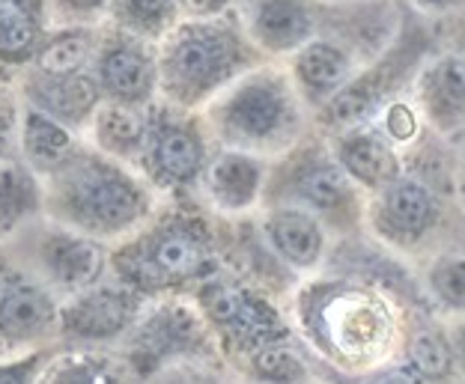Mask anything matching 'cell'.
<instances>
[{
  "label": "cell",
  "mask_w": 465,
  "mask_h": 384,
  "mask_svg": "<svg viewBox=\"0 0 465 384\" xmlns=\"http://www.w3.org/2000/svg\"><path fill=\"white\" fill-rule=\"evenodd\" d=\"M432 290L453 310H465V256H450L432 269Z\"/></svg>",
  "instance_id": "obj_32"
},
{
  "label": "cell",
  "mask_w": 465,
  "mask_h": 384,
  "mask_svg": "<svg viewBox=\"0 0 465 384\" xmlns=\"http://www.w3.org/2000/svg\"><path fill=\"white\" fill-rule=\"evenodd\" d=\"M179 0H116V21L141 36H158L167 30Z\"/></svg>",
  "instance_id": "obj_28"
},
{
  "label": "cell",
  "mask_w": 465,
  "mask_h": 384,
  "mask_svg": "<svg viewBox=\"0 0 465 384\" xmlns=\"http://www.w3.org/2000/svg\"><path fill=\"white\" fill-rule=\"evenodd\" d=\"M388 132L397 137V141H409L411 134H415V113H411L406 104H391L388 108Z\"/></svg>",
  "instance_id": "obj_36"
},
{
  "label": "cell",
  "mask_w": 465,
  "mask_h": 384,
  "mask_svg": "<svg viewBox=\"0 0 465 384\" xmlns=\"http://www.w3.org/2000/svg\"><path fill=\"white\" fill-rule=\"evenodd\" d=\"M409 367L418 372L420 379L441 381L450 376L453 369V351L448 340L436 334V330H420L409 343Z\"/></svg>",
  "instance_id": "obj_27"
},
{
  "label": "cell",
  "mask_w": 465,
  "mask_h": 384,
  "mask_svg": "<svg viewBox=\"0 0 465 384\" xmlns=\"http://www.w3.org/2000/svg\"><path fill=\"white\" fill-rule=\"evenodd\" d=\"M108 4L111 0H48V18H87Z\"/></svg>",
  "instance_id": "obj_35"
},
{
  "label": "cell",
  "mask_w": 465,
  "mask_h": 384,
  "mask_svg": "<svg viewBox=\"0 0 465 384\" xmlns=\"http://www.w3.org/2000/svg\"><path fill=\"white\" fill-rule=\"evenodd\" d=\"M48 18L13 13L0 15V69H21L34 66L42 42L48 36Z\"/></svg>",
  "instance_id": "obj_20"
},
{
  "label": "cell",
  "mask_w": 465,
  "mask_h": 384,
  "mask_svg": "<svg viewBox=\"0 0 465 384\" xmlns=\"http://www.w3.org/2000/svg\"><path fill=\"white\" fill-rule=\"evenodd\" d=\"M299 194L316 209H337L346 200L349 188L343 173L334 164H311L299 173Z\"/></svg>",
  "instance_id": "obj_29"
},
{
  "label": "cell",
  "mask_w": 465,
  "mask_h": 384,
  "mask_svg": "<svg viewBox=\"0 0 465 384\" xmlns=\"http://www.w3.org/2000/svg\"><path fill=\"white\" fill-rule=\"evenodd\" d=\"M57 346H39L21 355L0 358V384H36L42 369L48 367V360L54 358Z\"/></svg>",
  "instance_id": "obj_30"
},
{
  "label": "cell",
  "mask_w": 465,
  "mask_h": 384,
  "mask_svg": "<svg viewBox=\"0 0 465 384\" xmlns=\"http://www.w3.org/2000/svg\"><path fill=\"white\" fill-rule=\"evenodd\" d=\"M432 197L418 182H397L385 194V218L400 236H420L432 221Z\"/></svg>",
  "instance_id": "obj_23"
},
{
  "label": "cell",
  "mask_w": 465,
  "mask_h": 384,
  "mask_svg": "<svg viewBox=\"0 0 465 384\" xmlns=\"http://www.w3.org/2000/svg\"><path fill=\"white\" fill-rule=\"evenodd\" d=\"M0 251L27 274H34L60 301L102 283L111 271V253L102 241L51 218L27 223L15 236L0 241Z\"/></svg>",
  "instance_id": "obj_3"
},
{
  "label": "cell",
  "mask_w": 465,
  "mask_h": 384,
  "mask_svg": "<svg viewBox=\"0 0 465 384\" xmlns=\"http://www.w3.org/2000/svg\"><path fill=\"white\" fill-rule=\"evenodd\" d=\"M424 4H439V0H424Z\"/></svg>",
  "instance_id": "obj_41"
},
{
  "label": "cell",
  "mask_w": 465,
  "mask_h": 384,
  "mask_svg": "<svg viewBox=\"0 0 465 384\" xmlns=\"http://www.w3.org/2000/svg\"><path fill=\"white\" fill-rule=\"evenodd\" d=\"M266 236L295 269H311L322 253V230L304 212H278L266 223Z\"/></svg>",
  "instance_id": "obj_19"
},
{
  "label": "cell",
  "mask_w": 465,
  "mask_h": 384,
  "mask_svg": "<svg viewBox=\"0 0 465 384\" xmlns=\"http://www.w3.org/2000/svg\"><path fill=\"white\" fill-rule=\"evenodd\" d=\"M93 141L96 149L116 162H141L150 134V113L129 104L102 102L99 113L93 116Z\"/></svg>",
  "instance_id": "obj_16"
},
{
  "label": "cell",
  "mask_w": 465,
  "mask_h": 384,
  "mask_svg": "<svg viewBox=\"0 0 465 384\" xmlns=\"http://www.w3.org/2000/svg\"><path fill=\"white\" fill-rule=\"evenodd\" d=\"M99 36L93 34L87 25H63V27H51L45 42H42L39 54L34 60L36 72L45 74H75V72H87L90 63L96 60L99 51Z\"/></svg>",
  "instance_id": "obj_18"
},
{
  "label": "cell",
  "mask_w": 465,
  "mask_h": 384,
  "mask_svg": "<svg viewBox=\"0 0 465 384\" xmlns=\"http://www.w3.org/2000/svg\"><path fill=\"white\" fill-rule=\"evenodd\" d=\"M15 93L21 104H30L42 113H48L51 120L63 123L72 132L90 128L93 116L99 113L104 95L99 90L96 78L90 72L75 74H45L36 69L21 72L15 81Z\"/></svg>",
  "instance_id": "obj_10"
},
{
  "label": "cell",
  "mask_w": 465,
  "mask_h": 384,
  "mask_svg": "<svg viewBox=\"0 0 465 384\" xmlns=\"http://www.w3.org/2000/svg\"><path fill=\"white\" fill-rule=\"evenodd\" d=\"M248 367L253 379L266 384H302L308 379V369H304L299 351L290 343H283V340L253 349L248 355Z\"/></svg>",
  "instance_id": "obj_25"
},
{
  "label": "cell",
  "mask_w": 465,
  "mask_h": 384,
  "mask_svg": "<svg viewBox=\"0 0 465 384\" xmlns=\"http://www.w3.org/2000/svg\"><path fill=\"white\" fill-rule=\"evenodd\" d=\"M227 0H179V6L185 9L188 15L194 18H206V15H215Z\"/></svg>",
  "instance_id": "obj_39"
},
{
  "label": "cell",
  "mask_w": 465,
  "mask_h": 384,
  "mask_svg": "<svg viewBox=\"0 0 465 384\" xmlns=\"http://www.w3.org/2000/svg\"><path fill=\"white\" fill-rule=\"evenodd\" d=\"M283 120V95L269 81L242 84L221 108V128L230 141L260 143L278 132Z\"/></svg>",
  "instance_id": "obj_13"
},
{
  "label": "cell",
  "mask_w": 465,
  "mask_h": 384,
  "mask_svg": "<svg viewBox=\"0 0 465 384\" xmlns=\"http://www.w3.org/2000/svg\"><path fill=\"white\" fill-rule=\"evenodd\" d=\"M341 164L364 185H382L397 173V162L391 149L382 141H376L373 134L349 137L341 149Z\"/></svg>",
  "instance_id": "obj_22"
},
{
  "label": "cell",
  "mask_w": 465,
  "mask_h": 384,
  "mask_svg": "<svg viewBox=\"0 0 465 384\" xmlns=\"http://www.w3.org/2000/svg\"><path fill=\"white\" fill-rule=\"evenodd\" d=\"M209 346H213V328L206 316L183 298H158L146 304L129 337L120 343L143 381L173 364L206 358Z\"/></svg>",
  "instance_id": "obj_4"
},
{
  "label": "cell",
  "mask_w": 465,
  "mask_h": 384,
  "mask_svg": "<svg viewBox=\"0 0 465 384\" xmlns=\"http://www.w3.org/2000/svg\"><path fill=\"white\" fill-rule=\"evenodd\" d=\"M36 384H143V379L123 349L57 346Z\"/></svg>",
  "instance_id": "obj_12"
},
{
  "label": "cell",
  "mask_w": 465,
  "mask_h": 384,
  "mask_svg": "<svg viewBox=\"0 0 465 384\" xmlns=\"http://www.w3.org/2000/svg\"><path fill=\"white\" fill-rule=\"evenodd\" d=\"M213 241L192 215L162 218L111 251V274L143 298H167L213 274Z\"/></svg>",
  "instance_id": "obj_2"
},
{
  "label": "cell",
  "mask_w": 465,
  "mask_h": 384,
  "mask_svg": "<svg viewBox=\"0 0 465 384\" xmlns=\"http://www.w3.org/2000/svg\"><path fill=\"white\" fill-rule=\"evenodd\" d=\"M150 212V188L96 146L81 143L45 176V218L96 241L132 236Z\"/></svg>",
  "instance_id": "obj_1"
},
{
  "label": "cell",
  "mask_w": 465,
  "mask_h": 384,
  "mask_svg": "<svg viewBox=\"0 0 465 384\" xmlns=\"http://www.w3.org/2000/svg\"><path fill=\"white\" fill-rule=\"evenodd\" d=\"M460 349H462V358H465V328L460 330Z\"/></svg>",
  "instance_id": "obj_40"
},
{
  "label": "cell",
  "mask_w": 465,
  "mask_h": 384,
  "mask_svg": "<svg viewBox=\"0 0 465 384\" xmlns=\"http://www.w3.org/2000/svg\"><path fill=\"white\" fill-rule=\"evenodd\" d=\"M197 307L206 316L209 328L236 351H251L283 340V325L274 310L257 295L236 283L206 281L197 286Z\"/></svg>",
  "instance_id": "obj_8"
},
{
  "label": "cell",
  "mask_w": 465,
  "mask_h": 384,
  "mask_svg": "<svg viewBox=\"0 0 465 384\" xmlns=\"http://www.w3.org/2000/svg\"><path fill=\"white\" fill-rule=\"evenodd\" d=\"M239 63L232 36L218 25H185L167 39L158 60V81L167 99L197 104L224 84Z\"/></svg>",
  "instance_id": "obj_5"
},
{
  "label": "cell",
  "mask_w": 465,
  "mask_h": 384,
  "mask_svg": "<svg viewBox=\"0 0 465 384\" xmlns=\"http://www.w3.org/2000/svg\"><path fill=\"white\" fill-rule=\"evenodd\" d=\"M78 146H81L78 132H72V128H66L57 120H51L48 113L30 108V104H21L18 108L15 155L27 167H34L42 179L48 173H54Z\"/></svg>",
  "instance_id": "obj_14"
},
{
  "label": "cell",
  "mask_w": 465,
  "mask_h": 384,
  "mask_svg": "<svg viewBox=\"0 0 465 384\" xmlns=\"http://www.w3.org/2000/svg\"><path fill=\"white\" fill-rule=\"evenodd\" d=\"M60 298L0 251V358L60 346Z\"/></svg>",
  "instance_id": "obj_6"
},
{
  "label": "cell",
  "mask_w": 465,
  "mask_h": 384,
  "mask_svg": "<svg viewBox=\"0 0 465 384\" xmlns=\"http://www.w3.org/2000/svg\"><path fill=\"white\" fill-rule=\"evenodd\" d=\"M427 113L441 128L460 125L465 120V69L457 60H441L424 81Z\"/></svg>",
  "instance_id": "obj_21"
},
{
  "label": "cell",
  "mask_w": 465,
  "mask_h": 384,
  "mask_svg": "<svg viewBox=\"0 0 465 384\" xmlns=\"http://www.w3.org/2000/svg\"><path fill=\"white\" fill-rule=\"evenodd\" d=\"M13 13L48 18V0H0V15H13Z\"/></svg>",
  "instance_id": "obj_37"
},
{
  "label": "cell",
  "mask_w": 465,
  "mask_h": 384,
  "mask_svg": "<svg viewBox=\"0 0 465 384\" xmlns=\"http://www.w3.org/2000/svg\"><path fill=\"white\" fill-rule=\"evenodd\" d=\"M18 93L15 87H0V158L15 153V128H18Z\"/></svg>",
  "instance_id": "obj_33"
},
{
  "label": "cell",
  "mask_w": 465,
  "mask_h": 384,
  "mask_svg": "<svg viewBox=\"0 0 465 384\" xmlns=\"http://www.w3.org/2000/svg\"><path fill=\"white\" fill-rule=\"evenodd\" d=\"M150 298L134 292L132 286L102 281L90 290L60 301V346H116L146 310Z\"/></svg>",
  "instance_id": "obj_7"
},
{
  "label": "cell",
  "mask_w": 465,
  "mask_h": 384,
  "mask_svg": "<svg viewBox=\"0 0 465 384\" xmlns=\"http://www.w3.org/2000/svg\"><path fill=\"white\" fill-rule=\"evenodd\" d=\"M141 164L162 188L183 191L197 182L206 170V146L197 125L173 111H153Z\"/></svg>",
  "instance_id": "obj_9"
},
{
  "label": "cell",
  "mask_w": 465,
  "mask_h": 384,
  "mask_svg": "<svg viewBox=\"0 0 465 384\" xmlns=\"http://www.w3.org/2000/svg\"><path fill=\"white\" fill-rule=\"evenodd\" d=\"M367 384H424V379H420L411 367H394V369L379 372V376L370 379Z\"/></svg>",
  "instance_id": "obj_38"
},
{
  "label": "cell",
  "mask_w": 465,
  "mask_h": 384,
  "mask_svg": "<svg viewBox=\"0 0 465 384\" xmlns=\"http://www.w3.org/2000/svg\"><path fill=\"white\" fill-rule=\"evenodd\" d=\"M45 218V179L13 153L0 158V241Z\"/></svg>",
  "instance_id": "obj_15"
},
{
  "label": "cell",
  "mask_w": 465,
  "mask_h": 384,
  "mask_svg": "<svg viewBox=\"0 0 465 384\" xmlns=\"http://www.w3.org/2000/svg\"><path fill=\"white\" fill-rule=\"evenodd\" d=\"M93 78H96L104 102L143 108L150 104L158 84V63L141 42L129 36L102 39L93 60Z\"/></svg>",
  "instance_id": "obj_11"
},
{
  "label": "cell",
  "mask_w": 465,
  "mask_h": 384,
  "mask_svg": "<svg viewBox=\"0 0 465 384\" xmlns=\"http://www.w3.org/2000/svg\"><path fill=\"white\" fill-rule=\"evenodd\" d=\"M257 36L272 48H290L311 34V21L304 9L292 0H266L257 9Z\"/></svg>",
  "instance_id": "obj_24"
},
{
  "label": "cell",
  "mask_w": 465,
  "mask_h": 384,
  "mask_svg": "<svg viewBox=\"0 0 465 384\" xmlns=\"http://www.w3.org/2000/svg\"><path fill=\"white\" fill-rule=\"evenodd\" d=\"M143 384H218L213 372H206L197 360H188V364H173L162 372H155Z\"/></svg>",
  "instance_id": "obj_34"
},
{
  "label": "cell",
  "mask_w": 465,
  "mask_h": 384,
  "mask_svg": "<svg viewBox=\"0 0 465 384\" xmlns=\"http://www.w3.org/2000/svg\"><path fill=\"white\" fill-rule=\"evenodd\" d=\"M373 104H376V90L370 84H355V87L334 95L331 104L325 108V120L331 125H352L358 120H364Z\"/></svg>",
  "instance_id": "obj_31"
},
{
  "label": "cell",
  "mask_w": 465,
  "mask_h": 384,
  "mask_svg": "<svg viewBox=\"0 0 465 384\" xmlns=\"http://www.w3.org/2000/svg\"><path fill=\"white\" fill-rule=\"evenodd\" d=\"M206 191L215 206L227 212H239L253 202L262 182V167L251 155L242 153H221L213 164L203 170Z\"/></svg>",
  "instance_id": "obj_17"
},
{
  "label": "cell",
  "mask_w": 465,
  "mask_h": 384,
  "mask_svg": "<svg viewBox=\"0 0 465 384\" xmlns=\"http://www.w3.org/2000/svg\"><path fill=\"white\" fill-rule=\"evenodd\" d=\"M295 72L304 81V87L313 93H329L349 74V63L337 48L316 42V45L304 48L299 60H295Z\"/></svg>",
  "instance_id": "obj_26"
}]
</instances>
